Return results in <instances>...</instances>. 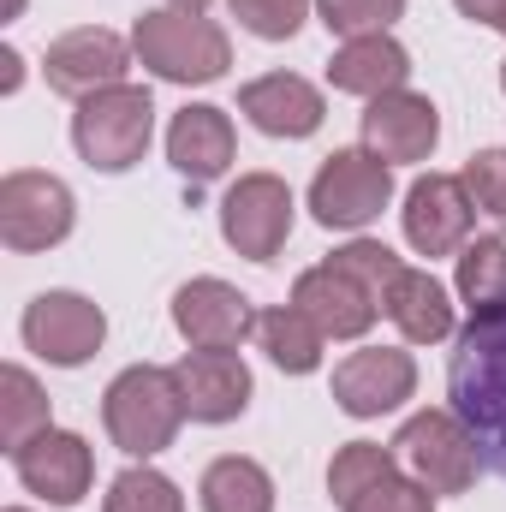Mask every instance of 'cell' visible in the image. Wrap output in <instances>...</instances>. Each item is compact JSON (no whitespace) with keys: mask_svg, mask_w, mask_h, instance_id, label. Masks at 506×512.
<instances>
[{"mask_svg":"<svg viewBox=\"0 0 506 512\" xmlns=\"http://www.w3.org/2000/svg\"><path fill=\"white\" fill-rule=\"evenodd\" d=\"M102 512H185V495L167 471H155L149 459H131L126 471L108 483Z\"/></svg>","mask_w":506,"mask_h":512,"instance_id":"obj_27","label":"cell"},{"mask_svg":"<svg viewBox=\"0 0 506 512\" xmlns=\"http://www.w3.org/2000/svg\"><path fill=\"white\" fill-rule=\"evenodd\" d=\"M179 423H185V399H179L173 370L161 364H131L102 393V429L126 459L167 453L179 441Z\"/></svg>","mask_w":506,"mask_h":512,"instance_id":"obj_3","label":"cell"},{"mask_svg":"<svg viewBox=\"0 0 506 512\" xmlns=\"http://www.w3.org/2000/svg\"><path fill=\"white\" fill-rule=\"evenodd\" d=\"M197 501H203V512H274V477L245 453H221L203 471Z\"/></svg>","mask_w":506,"mask_h":512,"instance_id":"obj_24","label":"cell"},{"mask_svg":"<svg viewBox=\"0 0 506 512\" xmlns=\"http://www.w3.org/2000/svg\"><path fill=\"white\" fill-rule=\"evenodd\" d=\"M471 24H489V30H506V0H453Z\"/></svg>","mask_w":506,"mask_h":512,"instance_id":"obj_32","label":"cell"},{"mask_svg":"<svg viewBox=\"0 0 506 512\" xmlns=\"http://www.w3.org/2000/svg\"><path fill=\"white\" fill-rule=\"evenodd\" d=\"M298 203L280 173H239L221 197V239L245 262H274L292 239Z\"/></svg>","mask_w":506,"mask_h":512,"instance_id":"obj_10","label":"cell"},{"mask_svg":"<svg viewBox=\"0 0 506 512\" xmlns=\"http://www.w3.org/2000/svg\"><path fill=\"white\" fill-rule=\"evenodd\" d=\"M239 155V131H233V114L215 108V102H185L167 126V161L179 179L191 185H215Z\"/></svg>","mask_w":506,"mask_h":512,"instance_id":"obj_19","label":"cell"},{"mask_svg":"<svg viewBox=\"0 0 506 512\" xmlns=\"http://www.w3.org/2000/svg\"><path fill=\"white\" fill-rule=\"evenodd\" d=\"M453 262V292L471 310V322L506 316V239H471Z\"/></svg>","mask_w":506,"mask_h":512,"instance_id":"obj_25","label":"cell"},{"mask_svg":"<svg viewBox=\"0 0 506 512\" xmlns=\"http://www.w3.org/2000/svg\"><path fill=\"white\" fill-rule=\"evenodd\" d=\"M441 143V108L417 90H387L364 102V149L381 155L387 167H417Z\"/></svg>","mask_w":506,"mask_h":512,"instance_id":"obj_16","label":"cell"},{"mask_svg":"<svg viewBox=\"0 0 506 512\" xmlns=\"http://www.w3.org/2000/svg\"><path fill=\"white\" fill-rule=\"evenodd\" d=\"M12 471H18L24 495H36L48 507H78L96 483V447L78 429H42L36 441H24L12 453Z\"/></svg>","mask_w":506,"mask_h":512,"instance_id":"obj_15","label":"cell"},{"mask_svg":"<svg viewBox=\"0 0 506 512\" xmlns=\"http://www.w3.org/2000/svg\"><path fill=\"white\" fill-rule=\"evenodd\" d=\"M131 60H137V54H131V42L120 36V30H108V24H84V30H66V36L48 42V54H42V78H48L54 96L90 102V96L126 84Z\"/></svg>","mask_w":506,"mask_h":512,"instance_id":"obj_11","label":"cell"},{"mask_svg":"<svg viewBox=\"0 0 506 512\" xmlns=\"http://www.w3.org/2000/svg\"><path fill=\"white\" fill-rule=\"evenodd\" d=\"M328 262H334V268H346V274H352V280H358V286L376 298L381 310H387V292H393V280L405 274V262L387 251L381 239H352V245H340Z\"/></svg>","mask_w":506,"mask_h":512,"instance_id":"obj_29","label":"cell"},{"mask_svg":"<svg viewBox=\"0 0 506 512\" xmlns=\"http://www.w3.org/2000/svg\"><path fill=\"white\" fill-rule=\"evenodd\" d=\"M173 382H179L191 423H233V417L251 411L256 393V376L239 352H197V346L173 364Z\"/></svg>","mask_w":506,"mask_h":512,"instance_id":"obj_17","label":"cell"},{"mask_svg":"<svg viewBox=\"0 0 506 512\" xmlns=\"http://www.w3.org/2000/svg\"><path fill=\"white\" fill-rule=\"evenodd\" d=\"M447 399L459 423L477 435L483 465L506 477V316H483L459 328L453 364H447Z\"/></svg>","mask_w":506,"mask_h":512,"instance_id":"obj_1","label":"cell"},{"mask_svg":"<svg viewBox=\"0 0 506 512\" xmlns=\"http://www.w3.org/2000/svg\"><path fill=\"white\" fill-rule=\"evenodd\" d=\"M316 18L340 42H352V36H387L405 18V0H316Z\"/></svg>","mask_w":506,"mask_h":512,"instance_id":"obj_28","label":"cell"},{"mask_svg":"<svg viewBox=\"0 0 506 512\" xmlns=\"http://www.w3.org/2000/svg\"><path fill=\"white\" fill-rule=\"evenodd\" d=\"M501 90H506V60H501Z\"/></svg>","mask_w":506,"mask_h":512,"instance_id":"obj_36","label":"cell"},{"mask_svg":"<svg viewBox=\"0 0 506 512\" xmlns=\"http://www.w3.org/2000/svg\"><path fill=\"white\" fill-rule=\"evenodd\" d=\"M292 304L328 334V340H364L370 328H376L381 304L346 274V268H334V262H316V268H304L298 280H292Z\"/></svg>","mask_w":506,"mask_h":512,"instance_id":"obj_20","label":"cell"},{"mask_svg":"<svg viewBox=\"0 0 506 512\" xmlns=\"http://www.w3.org/2000/svg\"><path fill=\"white\" fill-rule=\"evenodd\" d=\"M399 227H405V245L417 256H459L471 245V227H477V203L465 191L459 173H417L411 191H405V209H399Z\"/></svg>","mask_w":506,"mask_h":512,"instance_id":"obj_12","label":"cell"},{"mask_svg":"<svg viewBox=\"0 0 506 512\" xmlns=\"http://www.w3.org/2000/svg\"><path fill=\"white\" fill-rule=\"evenodd\" d=\"M167 6H179V12H209L215 0H167Z\"/></svg>","mask_w":506,"mask_h":512,"instance_id":"obj_34","label":"cell"},{"mask_svg":"<svg viewBox=\"0 0 506 512\" xmlns=\"http://www.w3.org/2000/svg\"><path fill=\"white\" fill-rule=\"evenodd\" d=\"M78 227V197L66 179L36 173V167H12L0 179V245L12 256H36L66 245Z\"/></svg>","mask_w":506,"mask_h":512,"instance_id":"obj_7","label":"cell"},{"mask_svg":"<svg viewBox=\"0 0 506 512\" xmlns=\"http://www.w3.org/2000/svg\"><path fill=\"white\" fill-rule=\"evenodd\" d=\"M328 501L340 512H435V489L417 483L393 447L346 441L328 459Z\"/></svg>","mask_w":506,"mask_h":512,"instance_id":"obj_5","label":"cell"},{"mask_svg":"<svg viewBox=\"0 0 506 512\" xmlns=\"http://www.w3.org/2000/svg\"><path fill=\"white\" fill-rule=\"evenodd\" d=\"M417 393V358L405 346H358L334 364V405L358 423L399 411Z\"/></svg>","mask_w":506,"mask_h":512,"instance_id":"obj_14","label":"cell"},{"mask_svg":"<svg viewBox=\"0 0 506 512\" xmlns=\"http://www.w3.org/2000/svg\"><path fill=\"white\" fill-rule=\"evenodd\" d=\"M6 512H30V507H6Z\"/></svg>","mask_w":506,"mask_h":512,"instance_id":"obj_37","label":"cell"},{"mask_svg":"<svg viewBox=\"0 0 506 512\" xmlns=\"http://www.w3.org/2000/svg\"><path fill=\"white\" fill-rule=\"evenodd\" d=\"M24 12V0H6V18H18Z\"/></svg>","mask_w":506,"mask_h":512,"instance_id":"obj_35","label":"cell"},{"mask_svg":"<svg viewBox=\"0 0 506 512\" xmlns=\"http://www.w3.org/2000/svg\"><path fill=\"white\" fill-rule=\"evenodd\" d=\"M459 179H465L477 215H489L495 227H506V149H477Z\"/></svg>","mask_w":506,"mask_h":512,"instance_id":"obj_31","label":"cell"},{"mask_svg":"<svg viewBox=\"0 0 506 512\" xmlns=\"http://www.w3.org/2000/svg\"><path fill=\"white\" fill-rule=\"evenodd\" d=\"M18 334H24V346H30L42 364L78 370V364H90V358L102 352V340H108V310H102L96 298H84V292L54 286V292H36V298L24 304Z\"/></svg>","mask_w":506,"mask_h":512,"instance_id":"obj_9","label":"cell"},{"mask_svg":"<svg viewBox=\"0 0 506 512\" xmlns=\"http://www.w3.org/2000/svg\"><path fill=\"white\" fill-rule=\"evenodd\" d=\"M399 334H405V346H441V340H453V292L429 274V268H405L399 280H393V292H387V310H381Z\"/></svg>","mask_w":506,"mask_h":512,"instance_id":"obj_22","label":"cell"},{"mask_svg":"<svg viewBox=\"0 0 506 512\" xmlns=\"http://www.w3.org/2000/svg\"><path fill=\"white\" fill-rule=\"evenodd\" d=\"M393 453H399V465H405L417 483H429L435 495H465V489L477 483V471H483V447H477V435L459 423L453 405H447V411H411V417L399 423V435H393Z\"/></svg>","mask_w":506,"mask_h":512,"instance_id":"obj_8","label":"cell"},{"mask_svg":"<svg viewBox=\"0 0 506 512\" xmlns=\"http://www.w3.org/2000/svg\"><path fill=\"white\" fill-rule=\"evenodd\" d=\"M227 12L251 30L256 42H292L304 30V18L316 12V0H227Z\"/></svg>","mask_w":506,"mask_h":512,"instance_id":"obj_30","label":"cell"},{"mask_svg":"<svg viewBox=\"0 0 506 512\" xmlns=\"http://www.w3.org/2000/svg\"><path fill=\"white\" fill-rule=\"evenodd\" d=\"M131 54L143 72H155L161 84H221L233 66V42L215 18L203 12H179V6H155L131 24Z\"/></svg>","mask_w":506,"mask_h":512,"instance_id":"obj_2","label":"cell"},{"mask_svg":"<svg viewBox=\"0 0 506 512\" xmlns=\"http://www.w3.org/2000/svg\"><path fill=\"white\" fill-rule=\"evenodd\" d=\"M0 66H6V72H0V90L12 96V90L24 84V60H18V48H0Z\"/></svg>","mask_w":506,"mask_h":512,"instance_id":"obj_33","label":"cell"},{"mask_svg":"<svg viewBox=\"0 0 506 512\" xmlns=\"http://www.w3.org/2000/svg\"><path fill=\"white\" fill-rule=\"evenodd\" d=\"M262 310L233 286V280H215V274H197L173 292V328L185 346L197 352H239L256 334Z\"/></svg>","mask_w":506,"mask_h":512,"instance_id":"obj_13","label":"cell"},{"mask_svg":"<svg viewBox=\"0 0 506 512\" xmlns=\"http://www.w3.org/2000/svg\"><path fill=\"white\" fill-rule=\"evenodd\" d=\"M387 203H393V167L381 155H370L364 143L358 149H334L316 167V179H310V215L328 233H364V227H376Z\"/></svg>","mask_w":506,"mask_h":512,"instance_id":"obj_6","label":"cell"},{"mask_svg":"<svg viewBox=\"0 0 506 512\" xmlns=\"http://www.w3.org/2000/svg\"><path fill=\"white\" fill-rule=\"evenodd\" d=\"M239 114H245L262 137L298 143V137H316V131H322L328 96H322L310 78H298V72H262V78H251V84L239 90Z\"/></svg>","mask_w":506,"mask_h":512,"instance_id":"obj_18","label":"cell"},{"mask_svg":"<svg viewBox=\"0 0 506 512\" xmlns=\"http://www.w3.org/2000/svg\"><path fill=\"white\" fill-rule=\"evenodd\" d=\"M328 84H334L340 96L376 102L387 90H405V84H411V54H405V42H399L393 30H387V36H352V42L334 48Z\"/></svg>","mask_w":506,"mask_h":512,"instance_id":"obj_21","label":"cell"},{"mask_svg":"<svg viewBox=\"0 0 506 512\" xmlns=\"http://www.w3.org/2000/svg\"><path fill=\"white\" fill-rule=\"evenodd\" d=\"M155 137V96L143 84H114L72 114V149L96 173H131Z\"/></svg>","mask_w":506,"mask_h":512,"instance_id":"obj_4","label":"cell"},{"mask_svg":"<svg viewBox=\"0 0 506 512\" xmlns=\"http://www.w3.org/2000/svg\"><path fill=\"white\" fill-rule=\"evenodd\" d=\"M256 340H262L268 364L286 370V376H316V370H322V346H328V334H322L298 304H274V310H262Z\"/></svg>","mask_w":506,"mask_h":512,"instance_id":"obj_23","label":"cell"},{"mask_svg":"<svg viewBox=\"0 0 506 512\" xmlns=\"http://www.w3.org/2000/svg\"><path fill=\"white\" fill-rule=\"evenodd\" d=\"M42 429H54V405L42 382L24 370V364H6L0 370V447L18 453L24 441H36Z\"/></svg>","mask_w":506,"mask_h":512,"instance_id":"obj_26","label":"cell"}]
</instances>
